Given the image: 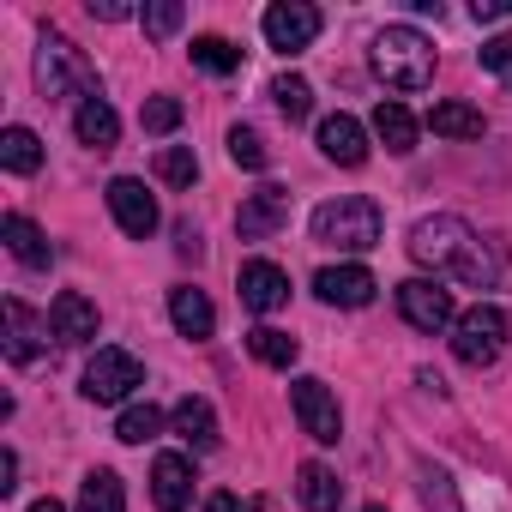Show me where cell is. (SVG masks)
I'll return each mask as SVG.
<instances>
[{
  "instance_id": "cell-1",
  "label": "cell",
  "mask_w": 512,
  "mask_h": 512,
  "mask_svg": "<svg viewBox=\"0 0 512 512\" xmlns=\"http://www.w3.org/2000/svg\"><path fill=\"white\" fill-rule=\"evenodd\" d=\"M410 260L428 266V272H452V278H464V284H476V290L500 284V253H494L464 217H452V211L422 217V223L410 229Z\"/></svg>"
},
{
  "instance_id": "cell-2",
  "label": "cell",
  "mask_w": 512,
  "mask_h": 512,
  "mask_svg": "<svg viewBox=\"0 0 512 512\" xmlns=\"http://www.w3.org/2000/svg\"><path fill=\"white\" fill-rule=\"evenodd\" d=\"M374 73L392 85V91H428L434 85V43L416 31V25H386L368 49Z\"/></svg>"
},
{
  "instance_id": "cell-3",
  "label": "cell",
  "mask_w": 512,
  "mask_h": 512,
  "mask_svg": "<svg viewBox=\"0 0 512 512\" xmlns=\"http://www.w3.org/2000/svg\"><path fill=\"white\" fill-rule=\"evenodd\" d=\"M314 241L320 247H338V253H368L380 241V205L368 193H344V199H326L314 211Z\"/></svg>"
},
{
  "instance_id": "cell-4",
  "label": "cell",
  "mask_w": 512,
  "mask_h": 512,
  "mask_svg": "<svg viewBox=\"0 0 512 512\" xmlns=\"http://www.w3.org/2000/svg\"><path fill=\"white\" fill-rule=\"evenodd\" d=\"M500 350H506V314H500V308L476 302L470 314H458V326H452V356H458L464 368H488Z\"/></svg>"
},
{
  "instance_id": "cell-5",
  "label": "cell",
  "mask_w": 512,
  "mask_h": 512,
  "mask_svg": "<svg viewBox=\"0 0 512 512\" xmlns=\"http://www.w3.org/2000/svg\"><path fill=\"white\" fill-rule=\"evenodd\" d=\"M37 91H43V97H67V91H85V97H91V91H97L85 55H79L61 31H49L43 49H37Z\"/></svg>"
},
{
  "instance_id": "cell-6",
  "label": "cell",
  "mask_w": 512,
  "mask_h": 512,
  "mask_svg": "<svg viewBox=\"0 0 512 512\" xmlns=\"http://www.w3.org/2000/svg\"><path fill=\"white\" fill-rule=\"evenodd\" d=\"M139 386H145L139 356L109 344V350H97V356H91V368H85V386H79V392H85L91 404H121V398H133Z\"/></svg>"
},
{
  "instance_id": "cell-7",
  "label": "cell",
  "mask_w": 512,
  "mask_h": 512,
  "mask_svg": "<svg viewBox=\"0 0 512 512\" xmlns=\"http://www.w3.org/2000/svg\"><path fill=\"white\" fill-rule=\"evenodd\" d=\"M398 314H404L416 332H446V326H458L452 290H440L434 278H404V284H398Z\"/></svg>"
},
{
  "instance_id": "cell-8",
  "label": "cell",
  "mask_w": 512,
  "mask_h": 512,
  "mask_svg": "<svg viewBox=\"0 0 512 512\" xmlns=\"http://www.w3.org/2000/svg\"><path fill=\"white\" fill-rule=\"evenodd\" d=\"M290 404H296V422H302V434H314L320 446H338V434H344V416H338V398L326 392V380L302 374V380L290 386Z\"/></svg>"
},
{
  "instance_id": "cell-9",
  "label": "cell",
  "mask_w": 512,
  "mask_h": 512,
  "mask_svg": "<svg viewBox=\"0 0 512 512\" xmlns=\"http://www.w3.org/2000/svg\"><path fill=\"white\" fill-rule=\"evenodd\" d=\"M320 7H302V0H284V7H266V19H260V31H266V43L278 49V55H302L314 37H320Z\"/></svg>"
},
{
  "instance_id": "cell-10",
  "label": "cell",
  "mask_w": 512,
  "mask_h": 512,
  "mask_svg": "<svg viewBox=\"0 0 512 512\" xmlns=\"http://www.w3.org/2000/svg\"><path fill=\"white\" fill-rule=\"evenodd\" d=\"M109 211H115L121 235H133V241H151V235H157V223H163L157 199H151V193H145V181H133V175H115V181H109Z\"/></svg>"
},
{
  "instance_id": "cell-11",
  "label": "cell",
  "mask_w": 512,
  "mask_h": 512,
  "mask_svg": "<svg viewBox=\"0 0 512 512\" xmlns=\"http://www.w3.org/2000/svg\"><path fill=\"white\" fill-rule=\"evenodd\" d=\"M284 223H290V187H278V181H266L260 193H247L241 211H235L241 241H266V235H278Z\"/></svg>"
},
{
  "instance_id": "cell-12",
  "label": "cell",
  "mask_w": 512,
  "mask_h": 512,
  "mask_svg": "<svg viewBox=\"0 0 512 512\" xmlns=\"http://www.w3.org/2000/svg\"><path fill=\"white\" fill-rule=\"evenodd\" d=\"M235 290H241V308H253V314H278V308L290 302V272L272 266V260H247L241 278H235Z\"/></svg>"
},
{
  "instance_id": "cell-13",
  "label": "cell",
  "mask_w": 512,
  "mask_h": 512,
  "mask_svg": "<svg viewBox=\"0 0 512 512\" xmlns=\"http://www.w3.org/2000/svg\"><path fill=\"white\" fill-rule=\"evenodd\" d=\"M374 272L368 266H326L320 278H314V296L326 302V308H368L374 302Z\"/></svg>"
},
{
  "instance_id": "cell-14",
  "label": "cell",
  "mask_w": 512,
  "mask_h": 512,
  "mask_svg": "<svg viewBox=\"0 0 512 512\" xmlns=\"http://www.w3.org/2000/svg\"><path fill=\"white\" fill-rule=\"evenodd\" d=\"M49 320H37L19 296L7 302V356L19 362V368H31V362H43V350H49Z\"/></svg>"
},
{
  "instance_id": "cell-15",
  "label": "cell",
  "mask_w": 512,
  "mask_h": 512,
  "mask_svg": "<svg viewBox=\"0 0 512 512\" xmlns=\"http://www.w3.org/2000/svg\"><path fill=\"white\" fill-rule=\"evenodd\" d=\"M49 332H55L61 344H91V338H97V302L79 296V290H61L55 308H49Z\"/></svg>"
},
{
  "instance_id": "cell-16",
  "label": "cell",
  "mask_w": 512,
  "mask_h": 512,
  "mask_svg": "<svg viewBox=\"0 0 512 512\" xmlns=\"http://www.w3.org/2000/svg\"><path fill=\"white\" fill-rule=\"evenodd\" d=\"M151 500H157L163 512H187V506H193V464H187L181 452H163V458L151 464Z\"/></svg>"
},
{
  "instance_id": "cell-17",
  "label": "cell",
  "mask_w": 512,
  "mask_h": 512,
  "mask_svg": "<svg viewBox=\"0 0 512 512\" xmlns=\"http://www.w3.org/2000/svg\"><path fill=\"white\" fill-rule=\"evenodd\" d=\"M320 151H326L332 163H344V169H362V163H368V133H362V121H356V115H326V121H320Z\"/></svg>"
},
{
  "instance_id": "cell-18",
  "label": "cell",
  "mask_w": 512,
  "mask_h": 512,
  "mask_svg": "<svg viewBox=\"0 0 512 512\" xmlns=\"http://www.w3.org/2000/svg\"><path fill=\"white\" fill-rule=\"evenodd\" d=\"M0 235H7V253L19 266H31V272H43V266H55V247H49V235L25 217V211H7V223H0Z\"/></svg>"
},
{
  "instance_id": "cell-19",
  "label": "cell",
  "mask_w": 512,
  "mask_h": 512,
  "mask_svg": "<svg viewBox=\"0 0 512 512\" xmlns=\"http://www.w3.org/2000/svg\"><path fill=\"white\" fill-rule=\"evenodd\" d=\"M169 320H175L181 338H211V332H217V308H211L205 290H193V284L169 290Z\"/></svg>"
},
{
  "instance_id": "cell-20",
  "label": "cell",
  "mask_w": 512,
  "mask_h": 512,
  "mask_svg": "<svg viewBox=\"0 0 512 512\" xmlns=\"http://www.w3.org/2000/svg\"><path fill=\"white\" fill-rule=\"evenodd\" d=\"M169 422H175V434H181L193 452H211V446H217V410H211L205 398H193V392H187V398L169 410Z\"/></svg>"
},
{
  "instance_id": "cell-21",
  "label": "cell",
  "mask_w": 512,
  "mask_h": 512,
  "mask_svg": "<svg viewBox=\"0 0 512 512\" xmlns=\"http://www.w3.org/2000/svg\"><path fill=\"white\" fill-rule=\"evenodd\" d=\"M73 133H79V145H91V151H109L115 139H121V121H115V109L91 91L85 103H79V115H73Z\"/></svg>"
},
{
  "instance_id": "cell-22",
  "label": "cell",
  "mask_w": 512,
  "mask_h": 512,
  "mask_svg": "<svg viewBox=\"0 0 512 512\" xmlns=\"http://www.w3.org/2000/svg\"><path fill=\"white\" fill-rule=\"evenodd\" d=\"M296 494H302V512H338L344 482H338L326 464H302V470H296Z\"/></svg>"
},
{
  "instance_id": "cell-23",
  "label": "cell",
  "mask_w": 512,
  "mask_h": 512,
  "mask_svg": "<svg viewBox=\"0 0 512 512\" xmlns=\"http://www.w3.org/2000/svg\"><path fill=\"white\" fill-rule=\"evenodd\" d=\"M374 133H380V145H386L392 157H410V151H416V115H410L404 103H380V109H374Z\"/></svg>"
},
{
  "instance_id": "cell-24",
  "label": "cell",
  "mask_w": 512,
  "mask_h": 512,
  "mask_svg": "<svg viewBox=\"0 0 512 512\" xmlns=\"http://www.w3.org/2000/svg\"><path fill=\"white\" fill-rule=\"evenodd\" d=\"M0 163H7L13 175H37L43 169V139L31 127H7L0 133Z\"/></svg>"
},
{
  "instance_id": "cell-25",
  "label": "cell",
  "mask_w": 512,
  "mask_h": 512,
  "mask_svg": "<svg viewBox=\"0 0 512 512\" xmlns=\"http://www.w3.org/2000/svg\"><path fill=\"white\" fill-rule=\"evenodd\" d=\"M428 127L440 139H482V109H470V103H434Z\"/></svg>"
},
{
  "instance_id": "cell-26",
  "label": "cell",
  "mask_w": 512,
  "mask_h": 512,
  "mask_svg": "<svg viewBox=\"0 0 512 512\" xmlns=\"http://www.w3.org/2000/svg\"><path fill=\"white\" fill-rule=\"evenodd\" d=\"M79 512H127L121 476H115V470H91V476L79 482Z\"/></svg>"
},
{
  "instance_id": "cell-27",
  "label": "cell",
  "mask_w": 512,
  "mask_h": 512,
  "mask_svg": "<svg viewBox=\"0 0 512 512\" xmlns=\"http://www.w3.org/2000/svg\"><path fill=\"white\" fill-rule=\"evenodd\" d=\"M247 350L260 356L266 368H290V362L302 356V344H296L290 332H278V326H253V332H247Z\"/></svg>"
},
{
  "instance_id": "cell-28",
  "label": "cell",
  "mask_w": 512,
  "mask_h": 512,
  "mask_svg": "<svg viewBox=\"0 0 512 512\" xmlns=\"http://www.w3.org/2000/svg\"><path fill=\"white\" fill-rule=\"evenodd\" d=\"M193 67H205V73H217V79H229V73H241V49L229 43V37H193Z\"/></svg>"
},
{
  "instance_id": "cell-29",
  "label": "cell",
  "mask_w": 512,
  "mask_h": 512,
  "mask_svg": "<svg viewBox=\"0 0 512 512\" xmlns=\"http://www.w3.org/2000/svg\"><path fill=\"white\" fill-rule=\"evenodd\" d=\"M163 434V410L157 404H133V410H121V422H115V440H127V446H145V440H157Z\"/></svg>"
},
{
  "instance_id": "cell-30",
  "label": "cell",
  "mask_w": 512,
  "mask_h": 512,
  "mask_svg": "<svg viewBox=\"0 0 512 512\" xmlns=\"http://www.w3.org/2000/svg\"><path fill=\"white\" fill-rule=\"evenodd\" d=\"M416 482H422V506H428V512H464V506H458V488H452V476H446V470L422 464V470H416Z\"/></svg>"
},
{
  "instance_id": "cell-31",
  "label": "cell",
  "mask_w": 512,
  "mask_h": 512,
  "mask_svg": "<svg viewBox=\"0 0 512 512\" xmlns=\"http://www.w3.org/2000/svg\"><path fill=\"white\" fill-rule=\"evenodd\" d=\"M272 97H278V109H284L290 121H308V109H314V85H308V79H296V73L272 79Z\"/></svg>"
},
{
  "instance_id": "cell-32",
  "label": "cell",
  "mask_w": 512,
  "mask_h": 512,
  "mask_svg": "<svg viewBox=\"0 0 512 512\" xmlns=\"http://www.w3.org/2000/svg\"><path fill=\"white\" fill-rule=\"evenodd\" d=\"M157 175H163L169 187H193V181H199V157H193L187 145H163V151H157Z\"/></svg>"
},
{
  "instance_id": "cell-33",
  "label": "cell",
  "mask_w": 512,
  "mask_h": 512,
  "mask_svg": "<svg viewBox=\"0 0 512 512\" xmlns=\"http://www.w3.org/2000/svg\"><path fill=\"white\" fill-rule=\"evenodd\" d=\"M229 157L241 169H266V139L253 133V127H229Z\"/></svg>"
},
{
  "instance_id": "cell-34",
  "label": "cell",
  "mask_w": 512,
  "mask_h": 512,
  "mask_svg": "<svg viewBox=\"0 0 512 512\" xmlns=\"http://www.w3.org/2000/svg\"><path fill=\"white\" fill-rule=\"evenodd\" d=\"M181 115H187V109H181L175 97H151V103L139 109V121H145V133H175V127H181Z\"/></svg>"
},
{
  "instance_id": "cell-35",
  "label": "cell",
  "mask_w": 512,
  "mask_h": 512,
  "mask_svg": "<svg viewBox=\"0 0 512 512\" xmlns=\"http://www.w3.org/2000/svg\"><path fill=\"white\" fill-rule=\"evenodd\" d=\"M139 25H145V37H169V31H181V7L175 0H157V7L139 13Z\"/></svg>"
},
{
  "instance_id": "cell-36",
  "label": "cell",
  "mask_w": 512,
  "mask_h": 512,
  "mask_svg": "<svg viewBox=\"0 0 512 512\" xmlns=\"http://www.w3.org/2000/svg\"><path fill=\"white\" fill-rule=\"evenodd\" d=\"M482 67H488L494 79H506V85H512V31H500L494 43H482Z\"/></svg>"
},
{
  "instance_id": "cell-37",
  "label": "cell",
  "mask_w": 512,
  "mask_h": 512,
  "mask_svg": "<svg viewBox=\"0 0 512 512\" xmlns=\"http://www.w3.org/2000/svg\"><path fill=\"white\" fill-rule=\"evenodd\" d=\"M91 19L115 25V19H133V7H127V0H91Z\"/></svg>"
},
{
  "instance_id": "cell-38",
  "label": "cell",
  "mask_w": 512,
  "mask_h": 512,
  "mask_svg": "<svg viewBox=\"0 0 512 512\" xmlns=\"http://www.w3.org/2000/svg\"><path fill=\"white\" fill-rule=\"evenodd\" d=\"M470 19H476V25H482V19H512V0H476Z\"/></svg>"
},
{
  "instance_id": "cell-39",
  "label": "cell",
  "mask_w": 512,
  "mask_h": 512,
  "mask_svg": "<svg viewBox=\"0 0 512 512\" xmlns=\"http://www.w3.org/2000/svg\"><path fill=\"white\" fill-rule=\"evenodd\" d=\"M19 488V452H0V494Z\"/></svg>"
},
{
  "instance_id": "cell-40",
  "label": "cell",
  "mask_w": 512,
  "mask_h": 512,
  "mask_svg": "<svg viewBox=\"0 0 512 512\" xmlns=\"http://www.w3.org/2000/svg\"><path fill=\"white\" fill-rule=\"evenodd\" d=\"M175 235H181V241H175V247H181V260H199V253H205V247H199V229H193V223H181Z\"/></svg>"
},
{
  "instance_id": "cell-41",
  "label": "cell",
  "mask_w": 512,
  "mask_h": 512,
  "mask_svg": "<svg viewBox=\"0 0 512 512\" xmlns=\"http://www.w3.org/2000/svg\"><path fill=\"white\" fill-rule=\"evenodd\" d=\"M205 512H247V506H241L235 494H211V500H205Z\"/></svg>"
},
{
  "instance_id": "cell-42",
  "label": "cell",
  "mask_w": 512,
  "mask_h": 512,
  "mask_svg": "<svg viewBox=\"0 0 512 512\" xmlns=\"http://www.w3.org/2000/svg\"><path fill=\"white\" fill-rule=\"evenodd\" d=\"M31 512H67V506H61V500H37Z\"/></svg>"
},
{
  "instance_id": "cell-43",
  "label": "cell",
  "mask_w": 512,
  "mask_h": 512,
  "mask_svg": "<svg viewBox=\"0 0 512 512\" xmlns=\"http://www.w3.org/2000/svg\"><path fill=\"white\" fill-rule=\"evenodd\" d=\"M247 512H272V500H247Z\"/></svg>"
},
{
  "instance_id": "cell-44",
  "label": "cell",
  "mask_w": 512,
  "mask_h": 512,
  "mask_svg": "<svg viewBox=\"0 0 512 512\" xmlns=\"http://www.w3.org/2000/svg\"><path fill=\"white\" fill-rule=\"evenodd\" d=\"M368 512H386V506H368Z\"/></svg>"
}]
</instances>
